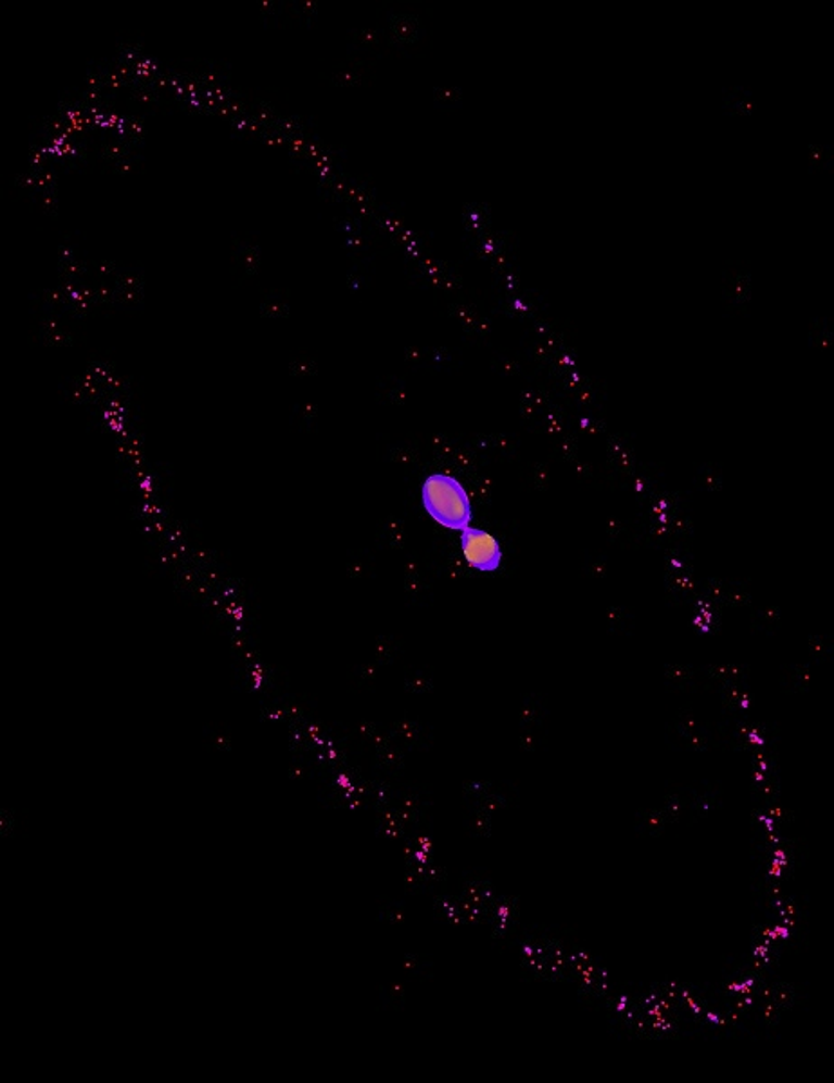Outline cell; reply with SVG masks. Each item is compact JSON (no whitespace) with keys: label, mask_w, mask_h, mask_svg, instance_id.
<instances>
[{"label":"cell","mask_w":834,"mask_h":1083,"mask_svg":"<svg viewBox=\"0 0 834 1083\" xmlns=\"http://www.w3.org/2000/svg\"><path fill=\"white\" fill-rule=\"evenodd\" d=\"M460 553L468 566L481 572H495L503 562V547L486 529L468 528L463 531Z\"/></svg>","instance_id":"7a4b0ae2"},{"label":"cell","mask_w":834,"mask_h":1083,"mask_svg":"<svg viewBox=\"0 0 834 1083\" xmlns=\"http://www.w3.org/2000/svg\"><path fill=\"white\" fill-rule=\"evenodd\" d=\"M438 935L439 932L438 930H435V973H438V952H439ZM433 986H435V977H433ZM432 995H433V990H432ZM430 1004H432V998H430ZM428 1011H430V1006H428ZM427 1020H428V1013H427V1019L425 1020L419 1019V1020H414V1022H402V1020H400V1024H397L396 1031L397 1033H402V1035L403 1033H414V1031L421 1030V1028H419V1024L427 1025ZM422 1030H425V1028H422Z\"/></svg>","instance_id":"3957f363"},{"label":"cell","mask_w":834,"mask_h":1083,"mask_svg":"<svg viewBox=\"0 0 834 1083\" xmlns=\"http://www.w3.org/2000/svg\"><path fill=\"white\" fill-rule=\"evenodd\" d=\"M425 512L446 529L466 531L471 524V502L465 486L446 474H432L421 486Z\"/></svg>","instance_id":"6da1fadb"}]
</instances>
